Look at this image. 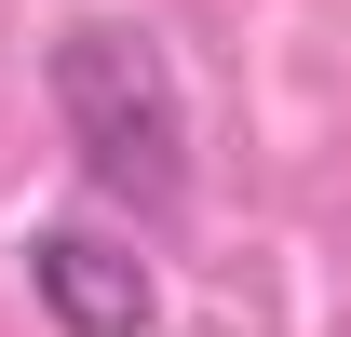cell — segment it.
I'll use <instances>...</instances> for the list:
<instances>
[{"label": "cell", "mask_w": 351, "mask_h": 337, "mask_svg": "<svg viewBox=\"0 0 351 337\" xmlns=\"http://www.w3.org/2000/svg\"><path fill=\"white\" fill-rule=\"evenodd\" d=\"M27 284L68 337H149L162 324V284H149V256L108 243V229H41L27 243Z\"/></svg>", "instance_id": "7a4b0ae2"}, {"label": "cell", "mask_w": 351, "mask_h": 337, "mask_svg": "<svg viewBox=\"0 0 351 337\" xmlns=\"http://www.w3.org/2000/svg\"><path fill=\"white\" fill-rule=\"evenodd\" d=\"M54 122H68V149H82V175L108 203L162 216L176 189H189V108H176V68H162L149 27L82 14V27L54 41Z\"/></svg>", "instance_id": "6da1fadb"}]
</instances>
